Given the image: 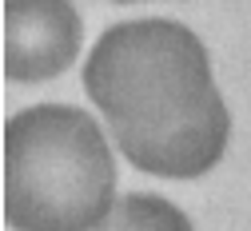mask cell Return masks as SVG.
<instances>
[{
    "label": "cell",
    "mask_w": 251,
    "mask_h": 231,
    "mask_svg": "<svg viewBox=\"0 0 251 231\" xmlns=\"http://www.w3.org/2000/svg\"><path fill=\"white\" fill-rule=\"evenodd\" d=\"M116 4H132V0H116Z\"/></svg>",
    "instance_id": "obj_5"
},
{
    "label": "cell",
    "mask_w": 251,
    "mask_h": 231,
    "mask_svg": "<svg viewBox=\"0 0 251 231\" xmlns=\"http://www.w3.org/2000/svg\"><path fill=\"white\" fill-rule=\"evenodd\" d=\"M84 88L128 163L148 176L196 180L227 148L231 116L211 80L207 48L176 20L108 28L84 64Z\"/></svg>",
    "instance_id": "obj_1"
},
{
    "label": "cell",
    "mask_w": 251,
    "mask_h": 231,
    "mask_svg": "<svg viewBox=\"0 0 251 231\" xmlns=\"http://www.w3.org/2000/svg\"><path fill=\"white\" fill-rule=\"evenodd\" d=\"M116 204V163L84 108L36 104L4 131V211L16 231H96Z\"/></svg>",
    "instance_id": "obj_2"
},
{
    "label": "cell",
    "mask_w": 251,
    "mask_h": 231,
    "mask_svg": "<svg viewBox=\"0 0 251 231\" xmlns=\"http://www.w3.org/2000/svg\"><path fill=\"white\" fill-rule=\"evenodd\" d=\"M84 24L72 0H8L4 4V68L20 84L52 80L80 56Z\"/></svg>",
    "instance_id": "obj_3"
},
{
    "label": "cell",
    "mask_w": 251,
    "mask_h": 231,
    "mask_svg": "<svg viewBox=\"0 0 251 231\" xmlns=\"http://www.w3.org/2000/svg\"><path fill=\"white\" fill-rule=\"evenodd\" d=\"M96 231H192V219L176 204H168L164 195L132 191L112 204V211L104 215Z\"/></svg>",
    "instance_id": "obj_4"
}]
</instances>
